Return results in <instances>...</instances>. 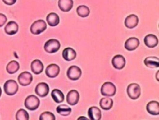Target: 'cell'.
Listing matches in <instances>:
<instances>
[{
    "label": "cell",
    "instance_id": "cell-1",
    "mask_svg": "<svg viewBox=\"0 0 159 120\" xmlns=\"http://www.w3.org/2000/svg\"><path fill=\"white\" fill-rule=\"evenodd\" d=\"M61 47V44L57 39H51L47 41L44 45V49L49 53H54L57 52Z\"/></svg>",
    "mask_w": 159,
    "mask_h": 120
},
{
    "label": "cell",
    "instance_id": "cell-2",
    "mask_svg": "<svg viewBox=\"0 0 159 120\" xmlns=\"http://www.w3.org/2000/svg\"><path fill=\"white\" fill-rule=\"evenodd\" d=\"M116 86H115L113 83L111 82H105L101 86V93L102 95L105 97H113L116 94Z\"/></svg>",
    "mask_w": 159,
    "mask_h": 120
},
{
    "label": "cell",
    "instance_id": "cell-3",
    "mask_svg": "<svg viewBox=\"0 0 159 120\" xmlns=\"http://www.w3.org/2000/svg\"><path fill=\"white\" fill-rule=\"evenodd\" d=\"M127 93L132 100H136L141 95V88L136 83H132L127 88Z\"/></svg>",
    "mask_w": 159,
    "mask_h": 120
},
{
    "label": "cell",
    "instance_id": "cell-4",
    "mask_svg": "<svg viewBox=\"0 0 159 120\" xmlns=\"http://www.w3.org/2000/svg\"><path fill=\"white\" fill-rule=\"evenodd\" d=\"M25 105L29 110L34 111L37 109L40 105V100L33 95H29L25 99Z\"/></svg>",
    "mask_w": 159,
    "mask_h": 120
},
{
    "label": "cell",
    "instance_id": "cell-5",
    "mask_svg": "<svg viewBox=\"0 0 159 120\" xmlns=\"http://www.w3.org/2000/svg\"><path fill=\"white\" fill-rule=\"evenodd\" d=\"M47 29V24L43 20H38L32 24L30 26V32L32 34L37 35L42 33Z\"/></svg>",
    "mask_w": 159,
    "mask_h": 120
},
{
    "label": "cell",
    "instance_id": "cell-6",
    "mask_svg": "<svg viewBox=\"0 0 159 120\" xmlns=\"http://www.w3.org/2000/svg\"><path fill=\"white\" fill-rule=\"evenodd\" d=\"M3 89L6 95L9 96H12L16 93L18 90L19 86L18 85L17 82H16L14 80H8L7 81L3 86Z\"/></svg>",
    "mask_w": 159,
    "mask_h": 120
},
{
    "label": "cell",
    "instance_id": "cell-7",
    "mask_svg": "<svg viewBox=\"0 0 159 120\" xmlns=\"http://www.w3.org/2000/svg\"><path fill=\"white\" fill-rule=\"evenodd\" d=\"M82 76V70L77 66H70L67 71V76L71 81H78Z\"/></svg>",
    "mask_w": 159,
    "mask_h": 120
},
{
    "label": "cell",
    "instance_id": "cell-8",
    "mask_svg": "<svg viewBox=\"0 0 159 120\" xmlns=\"http://www.w3.org/2000/svg\"><path fill=\"white\" fill-rule=\"evenodd\" d=\"M33 76L29 72H23L20 74L18 77V81L22 86H27L33 82Z\"/></svg>",
    "mask_w": 159,
    "mask_h": 120
},
{
    "label": "cell",
    "instance_id": "cell-9",
    "mask_svg": "<svg viewBox=\"0 0 159 120\" xmlns=\"http://www.w3.org/2000/svg\"><path fill=\"white\" fill-rule=\"evenodd\" d=\"M49 93V86L45 82H40L35 88V93L40 97H45Z\"/></svg>",
    "mask_w": 159,
    "mask_h": 120
},
{
    "label": "cell",
    "instance_id": "cell-10",
    "mask_svg": "<svg viewBox=\"0 0 159 120\" xmlns=\"http://www.w3.org/2000/svg\"><path fill=\"white\" fill-rule=\"evenodd\" d=\"M60 72V67L57 64L55 63H51L46 67L45 74L47 76L51 78H56Z\"/></svg>",
    "mask_w": 159,
    "mask_h": 120
},
{
    "label": "cell",
    "instance_id": "cell-11",
    "mask_svg": "<svg viewBox=\"0 0 159 120\" xmlns=\"http://www.w3.org/2000/svg\"><path fill=\"white\" fill-rule=\"evenodd\" d=\"M126 64V60L121 55H116L112 59V65L117 70H122Z\"/></svg>",
    "mask_w": 159,
    "mask_h": 120
},
{
    "label": "cell",
    "instance_id": "cell-12",
    "mask_svg": "<svg viewBox=\"0 0 159 120\" xmlns=\"http://www.w3.org/2000/svg\"><path fill=\"white\" fill-rule=\"evenodd\" d=\"M79 99L80 94L76 90H71L67 95L66 101L70 105H75L78 103Z\"/></svg>",
    "mask_w": 159,
    "mask_h": 120
},
{
    "label": "cell",
    "instance_id": "cell-13",
    "mask_svg": "<svg viewBox=\"0 0 159 120\" xmlns=\"http://www.w3.org/2000/svg\"><path fill=\"white\" fill-rule=\"evenodd\" d=\"M140 45V41L136 37H130L127 39V41L125 42L124 47L125 49L128 51H132L136 49Z\"/></svg>",
    "mask_w": 159,
    "mask_h": 120
},
{
    "label": "cell",
    "instance_id": "cell-14",
    "mask_svg": "<svg viewBox=\"0 0 159 120\" xmlns=\"http://www.w3.org/2000/svg\"><path fill=\"white\" fill-rule=\"evenodd\" d=\"M139 19L136 15L130 14L128 17H126L125 20V26L129 29H132L136 27L138 25Z\"/></svg>",
    "mask_w": 159,
    "mask_h": 120
},
{
    "label": "cell",
    "instance_id": "cell-15",
    "mask_svg": "<svg viewBox=\"0 0 159 120\" xmlns=\"http://www.w3.org/2000/svg\"><path fill=\"white\" fill-rule=\"evenodd\" d=\"M62 56L63 58L67 62L72 61L75 59L77 56L76 51H75L73 48L71 47H67L63 49L62 52Z\"/></svg>",
    "mask_w": 159,
    "mask_h": 120
},
{
    "label": "cell",
    "instance_id": "cell-16",
    "mask_svg": "<svg viewBox=\"0 0 159 120\" xmlns=\"http://www.w3.org/2000/svg\"><path fill=\"white\" fill-rule=\"evenodd\" d=\"M88 115L90 120H101V111L97 107L93 106L89 109Z\"/></svg>",
    "mask_w": 159,
    "mask_h": 120
},
{
    "label": "cell",
    "instance_id": "cell-17",
    "mask_svg": "<svg viewBox=\"0 0 159 120\" xmlns=\"http://www.w3.org/2000/svg\"><path fill=\"white\" fill-rule=\"evenodd\" d=\"M144 43L146 46L149 48H154L157 47L158 44V39L156 35L149 34L146 35L144 38Z\"/></svg>",
    "mask_w": 159,
    "mask_h": 120
},
{
    "label": "cell",
    "instance_id": "cell-18",
    "mask_svg": "<svg viewBox=\"0 0 159 120\" xmlns=\"http://www.w3.org/2000/svg\"><path fill=\"white\" fill-rule=\"evenodd\" d=\"M31 70L34 74H40L44 70V66L41 60L35 59L31 63Z\"/></svg>",
    "mask_w": 159,
    "mask_h": 120
},
{
    "label": "cell",
    "instance_id": "cell-19",
    "mask_svg": "<svg viewBox=\"0 0 159 120\" xmlns=\"http://www.w3.org/2000/svg\"><path fill=\"white\" fill-rule=\"evenodd\" d=\"M146 111L148 113L152 115H159V103L156 101L149 102L146 105Z\"/></svg>",
    "mask_w": 159,
    "mask_h": 120
},
{
    "label": "cell",
    "instance_id": "cell-20",
    "mask_svg": "<svg viewBox=\"0 0 159 120\" xmlns=\"http://www.w3.org/2000/svg\"><path fill=\"white\" fill-rule=\"evenodd\" d=\"M58 6L59 9L64 12H70L74 6L73 0H59Z\"/></svg>",
    "mask_w": 159,
    "mask_h": 120
},
{
    "label": "cell",
    "instance_id": "cell-21",
    "mask_svg": "<svg viewBox=\"0 0 159 120\" xmlns=\"http://www.w3.org/2000/svg\"><path fill=\"white\" fill-rule=\"evenodd\" d=\"M19 29V26L18 24L14 21H10L7 23L4 30L6 33L9 35H14L18 33Z\"/></svg>",
    "mask_w": 159,
    "mask_h": 120
},
{
    "label": "cell",
    "instance_id": "cell-22",
    "mask_svg": "<svg viewBox=\"0 0 159 120\" xmlns=\"http://www.w3.org/2000/svg\"><path fill=\"white\" fill-rule=\"evenodd\" d=\"M144 64L150 68H157L159 67V59L155 56H150L144 59Z\"/></svg>",
    "mask_w": 159,
    "mask_h": 120
},
{
    "label": "cell",
    "instance_id": "cell-23",
    "mask_svg": "<svg viewBox=\"0 0 159 120\" xmlns=\"http://www.w3.org/2000/svg\"><path fill=\"white\" fill-rule=\"evenodd\" d=\"M47 22L50 26L54 27L59 25V22H60V18L56 13L51 12L47 15Z\"/></svg>",
    "mask_w": 159,
    "mask_h": 120
},
{
    "label": "cell",
    "instance_id": "cell-24",
    "mask_svg": "<svg viewBox=\"0 0 159 120\" xmlns=\"http://www.w3.org/2000/svg\"><path fill=\"white\" fill-rule=\"evenodd\" d=\"M100 107H101V109L105 111H108L110 110L111 108L113 106V99L106 97L104 98H102L100 101Z\"/></svg>",
    "mask_w": 159,
    "mask_h": 120
},
{
    "label": "cell",
    "instance_id": "cell-25",
    "mask_svg": "<svg viewBox=\"0 0 159 120\" xmlns=\"http://www.w3.org/2000/svg\"><path fill=\"white\" fill-rule=\"evenodd\" d=\"M51 96L53 101L56 103H61L64 101V95L59 89H54L51 93Z\"/></svg>",
    "mask_w": 159,
    "mask_h": 120
},
{
    "label": "cell",
    "instance_id": "cell-26",
    "mask_svg": "<svg viewBox=\"0 0 159 120\" xmlns=\"http://www.w3.org/2000/svg\"><path fill=\"white\" fill-rule=\"evenodd\" d=\"M20 69V64L19 63L15 60L10 62L6 66V71L7 72L10 74H14L16 73Z\"/></svg>",
    "mask_w": 159,
    "mask_h": 120
},
{
    "label": "cell",
    "instance_id": "cell-27",
    "mask_svg": "<svg viewBox=\"0 0 159 120\" xmlns=\"http://www.w3.org/2000/svg\"><path fill=\"white\" fill-rule=\"evenodd\" d=\"M56 111L57 112V113L62 116H67L71 113V107H69L68 105H63V104L57 107Z\"/></svg>",
    "mask_w": 159,
    "mask_h": 120
},
{
    "label": "cell",
    "instance_id": "cell-28",
    "mask_svg": "<svg viewBox=\"0 0 159 120\" xmlns=\"http://www.w3.org/2000/svg\"><path fill=\"white\" fill-rule=\"evenodd\" d=\"M76 12L79 16L82 18L88 17L90 14V9L88 6L84 5L79 6L76 9Z\"/></svg>",
    "mask_w": 159,
    "mask_h": 120
},
{
    "label": "cell",
    "instance_id": "cell-29",
    "mask_svg": "<svg viewBox=\"0 0 159 120\" xmlns=\"http://www.w3.org/2000/svg\"><path fill=\"white\" fill-rule=\"evenodd\" d=\"M29 114L28 112L23 109H19L16 114V120H29Z\"/></svg>",
    "mask_w": 159,
    "mask_h": 120
},
{
    "label": "cell",
    "instance_id": "cell-30",
    "mask_svg": "<svg viewBox=\"0 0 159 120\" xmlns=\"http://www.w3.org/2000/svg\"><path fill=\"white\" fill-rule=\"evenodd\" d=\"M39 120H55V116L50 111H45L40 115Z\"/></svg>",
    "mask_w": 159,
    "mask_h": 120
},
{
    "label": "cell",
    "instance_id": "cell-31",
    "mask_svg": "<svg viewBox=\"0 0 159 120\" xmlns=\"http://www.w3.org/2000/svg\"><path fill=\"white\" fill-rule=\"evenodd\" d=\"M7 17L3 14H0V27H2L7 22Z\"/></svg>",
    "mask_w": 159,
    "mask_h": 120
},
{
    "label": "cell",
    "instance_id": "cell-32",
    "mask_svg": "<svg viewBox=\"0 0 159 120\" xmlns=\"http://www.w3.org/2000/svg\"><path fill=\"white\" fill-rule=\"evenodd\" d=\"M3 2L7 6H12L16 3L17 0H2Z\"/></svg>",
    "mask_w": 159,
    "mask_h": 120
},
{
    "label": "cell",
    "instance_id": "cell-33",
    "mask_svg": "<svg viewBox=\"0 0 159 120\" xmlns=\"http://www.w3.org/2000/svg\"><path fill=\"white\" fill-rule=\"evenodd\" d=\"M77 120H90L89 119L87 118L85 116H80V117H79L78 118Z\"/></svg>",
    "mask_w": 159,
    "mask_h": 120
},
{
    "label": "cell",
    "instance_id": "cell-34",
    "mask_svg": "<svg viewBox=\"0 0 159 120\" xmlns=\"http://www.w3.org/2000/svg\"><path fill=\"white\" fill-rule=\"evenodd\" d=\"M158 74H159V71H158L157 72V74H156V78H157V80L158 81V82L159 81V79H158Z\"/></svg>",
    "mask_w": 159,
    "mask_h": 120
},
{
    "label": "cell",
    "instance_id": "cell-35",
    "mask_svg": "<svg viewBox=\"0 0 159 120\" xmlns=\"http://www.w3.org/2000/svg\"><path fill=\"white\" fill-rule=\"evenodd\" d=\"M2 90L1 87H0V97H1V96H2Z\"/></svg>",
    "mask_w": 159,
    "mask_h": 120
}]
</instances>
